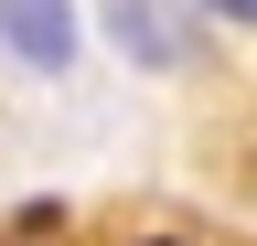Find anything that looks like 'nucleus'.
<instances>
[{
	"label": "nucleus",
	"instance_id": "nucleus-2",
	"mask_svg": "<svg viewBox=\"0 0 257 246\" xmlns=\"http://www.w3.org/2000/svg\"><path fill=\"white\" fill-rule=\"evenodd\" d=\"M204 11H225V22H257V0H204Z\"/></svg>",
	"mask_w": 257,
	"mask_h": 246
},
{
	"label": "nucleus",
	"instance_id": "nucleus-1",
	"mask_svg": "<svg viewBox=\"0 0 257 246\" xmlns=\"http://www.w3.org/2000/svg\"><path fill=\"white\" fill-rule=\"evenodd\" d=\"M0 43L22 65H64L75 54V0H0Z\"/></svg>",
	"mask_w": 257,
	"mask_h": 246
}]
</instances>
